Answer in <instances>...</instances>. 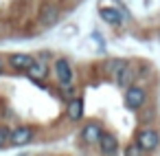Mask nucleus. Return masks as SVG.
Masks as SVG:
<instances>
[{
    "mask_svg": "<svg viewBox=\"0 0 160 156\" xmlns=\"http://www.w3.org/2000/svg\"><path fill=\"white\" fill-rule=\"evenodd\" d=\"M147 99H149L147 88H142V86H136V84H134V86L125 88L123 106H125V110H129V112H138L140 108H145Z\"/></svg>",
    "mask_w": 160,
    "mask_h": 156,
    "instance_id": "f257e3e1",
    "label": "nucleus"
},
{
    "mask_svg": "<svg viewBox=\"0 0 160 156\" xmlns=\"http://www.w3.org/2000/svg\"><path fill=\"white\" fill-rule=\"evenodd\" d=\"M145 154H149V152H156L158 149V145H160V134H158V130H153V127H140L138 132H136V141H134Z\"/></svg>",
    "mask_w": 160,
    "mask_h": 156,
    "instance_id": "f03ea898",
    "label": "nucleus"
},
{
    "mask_svg": "<svg viewBox=\"0 0 160 156\" xmlns=\"http://www.w3.org/2000/svg\"><path fill=\"white\" fill-rule=\"evenodd\" d=\"M53 70H55V77H57V84L62 88H70L72 81H75V70L70 66V62L66 57H57L55 64H53Z\"/></svg>",
    "mask_w": 160,
    "mask_h": 156,
    "instance_id": "7ed1b4c3",
    "label": "nucleus"
},
{
    "mask_svg": "<svg viewBox=\"0 0 160 156\" xmlns=\"http://www.w3.org/2000/svg\"><path fill=\"white\" fill-rule=\"evenodd\" d=\"M33 138H35V132H33L29 125H18V127L9 130V145L24 147V145H29Z\"/></svg>",
    "mask_w": 160,
    "mask_h": 156,
    "instance_id": "20e7f679",
    "label": "nucleus"
},
{
    "mask_svg": "<svg viewBox=\"0 0 160 156\" xmlns=\"http://www.w3.org/2000/svg\"><path fill=\"white\" fill-rule=\"evenodd\" d=\"M101 134H103V127H101L99 121H88V123L81 127V141L88 143V145H97Z\"/></svg>",
    "mask_w": 160,
    "mask_h": 156,
    "instance_id": "39448f33",
    "label": "nucleus"
},
{
    "mask_svg": "<svg viewBox=\"0 0 160 156\" xmlns=\"http://www.w3.org/2000/svg\"><path fill=\"white\" fill-rule=\"evenodd\" d=\"M97 145H99V149H101L103 156H116L118 154V138L112 132H103L99 136V143Z\"/></svg>",
    "mask_w": 160,
    "mask_h": 156,
    "instance_id": "423d86ee",
    "label": "nucleus"
},
{
    "mask_svg": "<svg viewBox=\"0 0 160 156\" xmlns=\"http://www.w3.org/2000/svg\"><path fill=\"white\" fill-rule=\"evenodd\" d=\"M33 62H35V57L29 55V53H11V55L7 57V66H11V68L18 70V73H24Z\"/></svg>",
    "mask_w": 160,
    "mask_h": 156,
    "instance_id": "0eeeda50",
    "label": "nucleus"
},
{
    "mask_svg": "<svg viewBox=\"0 0 160 156\" xmlns=\"http://www.w3.org/2000/svg\"><path fill=\"white\" fill-rule=\"evenodd\" d=\"M114 81H116L121 88H129V86H134V84H136V70H134V66L127 62V64L118 70V75L114 77Z\"/></svg>",
    "mask_w": 160,
    "mask_h": 156,
    "instance_id": "6e6552de",
    "label": "nucleus"
},
{
    "mask_svg": "<svg viewBox=\"0 0 160 156\" xmlns=\"http://www.w3.org/2000/svg\"><path fill=\"white\" fill-rule=\"evenodd\" d=\"M24 73L29 75V79H31V81H38V84H40V81H44V79L48 77V64H46V62H38V60H35V62L24 70Z\"/></svg>",
    "mask_w": 160,
    "mask_h": 156,
    "instance_id": "1a4fd4ad",
    "label": "nucleus"
},
{
    "mask_svg": "<svg viewBox=\"0 0 160 156\" xmlns=\"http://www.w3.org/2000/svg\"><path fill=\"white\" fill-rule=\"evenodd\" d=\"M66 119L72 121V123H77V121L83 119V99L72 97V99L68 101V106H66Z\"/></svg>",
    "mask_w": 160,
    "mask_h": 156,
    "instance_id": "9d476101",
    "label": "nucleus"
},
{
    "mask_svg": "<svg viewBox=\"0 0 160 156\" xmlns=\"http://www.w3.org/2000/svg\"><path fill=\"white\" fill-rule=\"evenodd\" d=\"M57 20H59V9L55 5H46L40 11V24L42 27H53V24H57Z\"/></svg>",
    "mask_w": 160,
    "mask_h": 156,
    "instance_id": "9b49d317",
    "label": "nucleus"
},
{
    "mask_svg": "<svg viewBox=\"0 0 160 156\" xmlns=\"http://www.w3.org/2000/svg\"><path fill=\"white\" fill-rule=\"evenodd\" d=\"M99 16H101V20H105L112 27H118L123 22V13L118 9H114V7H101L99 9Z\"/></svg>",
    "mask_w": 160,
    "mask_h": 156,
    "instance_id": "f8f14e48",
    "label": "nucleus"
},
{
    "mask_svg": "<svg viewBox=\"0 0 160 156\" xmlns=\"http://www.w3.org/2000/svg\"><path fill=\"white\" fill-rule=\"evenodd\" d=\"M125 64H127V60H121V57H114V60H110V62L105 64V70H108V75H110V77L114 79V77L118 75V70H121V68H123Z\"/></svg>",
    "mask_w": 160,
    "mask_h": 156,
    "instance_id": "ddd939ff",
    "label": "nucleus"
},
{
    "mask_svg": "<svg viewBox=\"0 0 160 156\" xmlns=\"http://www.w3.org/2000/svg\"><path fill=\"white\" fill-rule=\"evenodd\" d=\"M123 156H147V154H145V152H142V149H140V147H138L136 143H129V145L125 147Z\"/></svg>",
    "mask_w": 160,
    "mask_h": 156,
    "instance_id": "4468645a",
    "label": "nucleus"
},
{
    "mask_svg": "<svg viewBox=\"0 0 160 156\" xmlns=\"http://www.w3.org/2000/svg\"><path fill=\"white\" fill-rule=\"evenodd\" d=\"M7 143H9V127L0 125V149H2Z\"/></svg>",
    "mask_w": 160,
    "mask_h": 156,
    "instance_id": "2eb2a0df",
    "label": "nucleus"
},
{
    "mask_svg": "<svg viewBox=\"0 0 160 156\" xmlns=\"http://www.w3.org/2000/svg\"><path fill=\"white\" fill-rule=\"evenodd\" d=\"M5 73V57H0V75Z\"/></svg>",
    "mask_w": 160,
    "mask_h": 156,
    "instance_id": "dca6fc26",
    "label": "nucleus"
}]
</instances>
